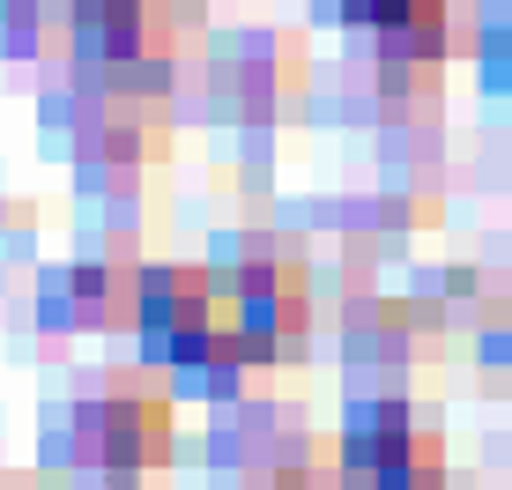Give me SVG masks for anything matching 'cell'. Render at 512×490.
Segmentation results:
<instances>
[{
    "mask_svg": "<svg viewBox=\"0 0 512 490\" xmlns=\"http://www.w3.org/2000/svg\"><path fill=\"white\" fill-rule=\"evenodd\" d=\"M231 342L238 349H275V342H297L305 335V275L297 268H245L231 290Z\"/></svg>",
    "mask_w": 512,
    "mask_h": 490,
    "instance_id": "4",
    "label": "cell"
},
{
    "mask_svg": "<svg viewBox=\"0 0 512 490\" xmlns=\"http://www.w3.org/2000/svg\"><path fill=\"white\" fill-rule=\"evenodd\" d=\"M75 52H90L112 75H141V60L171 52V8L164 0H67Z\"/></svg>",
    "mask_w": 512,
    "mask_h": 490,
    "instance_id": "2",
    "label": "cell"
},
{
    "mask_svg": "<svg viewBox=\"0 0 512 490\" xmlns=\"http://www.w3.org/2000/svg\"><path fill=\"white\" fill-rule=\"evenodd\" d=\"M342 468L357 490H438V439H423L409 416H364L342 446Z\"/></svg>",
    "mask_w": 512,
    "mask_h": 490,
    "instance_id": "3",
    "label": "cell"
},
{
    "mask_svg": "<svg viewBox=\"0 0 512 490\" xmlns=\"http://www.w3.org/2000/svg\"><path fill=\"white\" fill-rule=\"evenodd\" d=\"M505 90H512V23H505Z\"/></svg>",
    "mask_w": 512,
    "mask_h": 490,
    "instance_id": "6",
    "label": "cell"
},
{
    "mask_svg": "<svg viewBox=\"0 0 512 490\" xmlns=\"http://www.w3.org/2000/svg\"><path fill=\"white\" fill-rule=\"evenodd\" d=\"M342 15L409 60H431V45H446V0H342Z\"/></svg>",
    "mask_w": 512,
    "mask_h": 490,
    "instance_id": "5",
    "label": "cell"
},
{
    "mask_svg": "<svg viewBox=\"0 0 512 490\" xmlns=\"http://www.w3.org/2000/svg\"><path fill=\"white\" fill-rule=\"evenodd\" d=\"M82 446H90V468L104 476V490H149L171 461V401L156 387L119 379L82 409Z\"/></svg>",
    "mask_w": 512,
    "mask_h": 490,
    "instance_id": "1",
    "label": "cell"
}]
</instances>
